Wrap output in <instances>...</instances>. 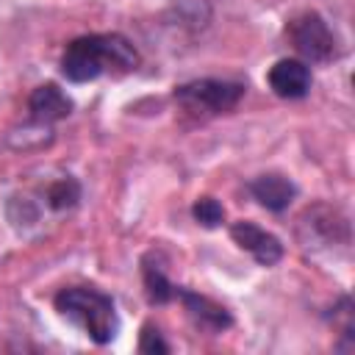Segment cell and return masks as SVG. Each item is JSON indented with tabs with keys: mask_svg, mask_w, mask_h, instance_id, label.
<instances>
[{
	"mask_svg": "<svg viewBox=\"0 0 355 355\" xmlns=\"http://www.w3.org/2000/svg\"><path fill=\"white\" fill-rule=\"evenodd\" d=\"M191 216L197 219V225L202 227H219L225 222V208L219 200L214 197H200L194 205H191Z\"/></svg>",
	"mask_w": 355,
	"mask_h": 355,
	"instance_id": "4fadbf2b",
	"label": "cell"
},
{
	"mask_svg": "<svg viewBox=\"0 0 355 355\" xmlns=\"http://www.w3.org/2000/svg\"><path fill=\"white\" fill-rule=\"evenodd\" d=\"M55 311L80 327L94 344H111L119 333V316L111 294L94 286H69L55 294Z\"/></svg>",
	"mask_w": 355,
	"mask_h": 355,
	"instance_id": "7a4b0ae2",
	"label": "cell"
},
{
	"mask_svg": "<svg viewBox=\"0 0 355 355\" xmlns=\"http://www.w3.org/2000/svg\"><path fill=\"white\" fill-rule=\"evenodd\" d=\"M139 67V50L122 33H86L61 53V75L69 83H89L100 75H128Z\"/></svg>",
	"mask_w": 355,
	"mask_h": 355,
	"instance_id": "6da1fadb",
	"label": "cell"
},
{
	"mask_svg": "<svg viewBox=\"0 0 355 355\" xmlns=\"http://www.w3.org/2000/svg\"><path fill=\"white\" fill-rule=\"evenodd\" d=\"M141 280H144V294L150 305H166L175 300V283L166 277L155 252H147L141 258Z\"/></svg>",
	"mask_w": 355,
	"mask_h": 355,
	"instance_id": "7c38bea8",
	"label": "cell"
},
{
	"mask_svg": "<svg viewBox=\"0 0 355 355\" xmlns=\"http://www.w3.org/2000/svg\"><path fill=\"white\" fill-rule=\"evenodd\" d=\"M230 239H233L241 250H247L261 266H275V263L283 258V244H280V239H277L275 233L258 227L255 222H247V219L233 222V225H230Z\"/></svg>",
	"mask_w": 355,
	"mask_h": 355,
	"instance_id": "52a82bcc",
	"label": "cell"
},
{
	"mask_svg": "<svg viewBox=\"0 0 355 355\" xmlns=\"http://www.w3.org/2000/svg\"><path fill=\"white\" fill-rule=\"evenodd\" d=\"M247 86L241 80H225V78H197L189 83L175 86L172 97L175 103L194 114V116H216L239 105Z\"/></svg>",
	"mask_w": 355,
	"mask_h": 355,
	"instance_id": "3957f363",
	"label": "cell"
},
{
	"mask_svg": "<svg viewBox=\"0 0 355 355\" xmlns=\"http://www.w3.org/2000/svg\"><path fill=\"white\" fill-rule=\"evenodd\" d=\"M297 236H300L302 247L311 250V252L347 247L349 244V222L333 205L316 202V205H308L300 214Z\"/></svg>",
	"mask_w": 355,
	"mask_h": 355,
	"instance_id": "277c9868",
	"label": "cell"
},
{
	"mask_svg": "<svg viewBox=\"0 0 355 355\" xmlns=\"http://www.w3.org/2000/svg\"><path fill=\"white\" fill-rule=\"evenodd\" d=\"M33 197L42 205V211L64 214L80 202V183L72 175H58V178H50L44 186H39Z\"/></svg>",
	"mask_w": 355,
	"mask_h": 355,
	"instance_id": "8fae6325",
	"label": "cell"
},
{
	"mask_svg": "<svg viewBox=\"0 0 355 355\" xmlns=\"http://www.w3.org/2000/svg\"><path fill=\"white\" fill-rule=\"evenodd\" d=\"M333 327L338 330L341 338H347V347H352V300L341 297L338 305L333 308Z\"/></svg>",
	"mask_w": 355,
	"mask_h": 355,
	"instance_id": "5bb4252c",
	"label": "cell"
},
{
	"mask_svg": "<svg viewBox=\"0 0 355 355\" xmlns=\"http://www.w3.org/2000/svg\"><path fill=\"white\" fill-rule=\"evenodd\" d=\"M139 352H169V344L164 341V336H161V330L153 324V322H147L144 327H141V338H139Z\"/></svg>",
	"mask_w": 355,
	"mask_h": 355,
	"instance_id": "9a60e30c",
	"label": "cell"
},
{
	"mask_svg": "<svg viewBox=\"0 0 355 355\" xmlns=\"http://www.w3.org/2000/svg\"><path fill=\"white\" fill-rule=\"evenodd\" d=\"M72 108H75L72 97L64 89H58L55 83H42L28 97V114H31V119L36 125L61 122V119H67L72 114Z\"/></svg>",
	"mask_w": 355,
	"mask_h": 355,
	"instance_id": "9c48e42d",
	"label": "cell"
},
{
	"mask_svg": "<svg viewBox=\"0 0 355 355\" xmlns=\"http://www.w3.org/2000/svg\"><path fill=\"white\" fill-rule=\"evenodd\" d=\"M175 300L183 302L189 319L200 327V330H208V333H222L233 324V316L225 305H219L216 300L200 294V291H191V288H183V286H175Z\"/></svg>",
	"mask_w": 355,
	"mask_h": 355,
	"instance_id": "8992f818",
	"label": "cell"
},
{
	"mask_svg": "<svg viewBox=\"0 0 355 355\" xmlns=\"http://www.w3.org/2000/svg\"><path fill=\"white\" fill-rule=\"evenodd\" d=\"M250 194L266 208V211H286L291 205V200L297 197V186L286 178V175H277V172H266V175H258L250 180Z\"/></svg>",
	"mask_w": 355,
	"mask_h": 355,
	"instance_id": "30bf717a",
	"label": "cell"
},
{
	"mask_svg": "<svg viewBox=\"0 0 355 355\" xmlns=\"http://www.w3.org/2000/svg\"><path fill=\"white\" fill-rule=\"evenodd\" d=\"M269 89L280 97V100H302L308 92H311V83H313V75H311V67L300 58H280L269 75Z\"/></svg>",
	"mask_w": 355,
	"mask_h": 355,
	"instance_id": "ba28073f",
	"label": "cell"
},
{
	"mask_svg": "<svg viewBox=\"0 0 355 355\" xmlns=\"http://www.w3.org/2000/svg\"><path fill=\"white\" fill-rule=\"evenodd\" d=\"M286 36L294 44V50L308 61L324 64V61H333L338 55L336 33L330 31V25L316 11H302L300 17H294L286 28Z\"/></svg>",
	"mask_w": 355,
	"mask_h": 355,
	"instance_id": "5b68a950",
	"label": "cell"
}]
</instances>
